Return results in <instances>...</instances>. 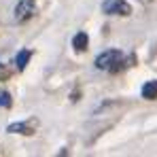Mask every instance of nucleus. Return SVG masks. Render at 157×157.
Listing matches in <instances>:
<instances>
[{
    "label": "nucleus",
    "instance_id": "nucleus-1",
    "mask_svg": "<svg viewBox=\"0 0 157 157\" xmlns=\"http://www.w3.org/2000/svg\"><path fill=\"white\" fill-rule=\"evenodd\" d=\"M102 11L106 15H123V17H128L132 13V6L128 0H104Z\"/></svg>",
    "mask_w": 157,
    "mask_h": 157
},
{
    "label": "nucleus",
    "instance_id": "nucleus-2",
    "mask_svg": "<svg viewBox=\"0 0 157 157\" xmlns=\"http://www.w3.org/2000/svg\"><path fill=\"white\" fill-rule=\"evenodd\" d=\"M34 11H36L34 0H19V2L15 4V19H17L19 24H24L30 17H34Z\"/></svg>",
    "mask_w": 157,
    "mask_h": 157
},
{
    "label": "nucleus",
    "instance_id": "nucleus-3",
    "mask_svg": "<svg viewBox=\"0 0 157 157\" xmlns=\"http://www.w3.org/2000/svg\"><path fill=\"white\" fill-rule=\"evenodd\" d=\"M117 55H119V51H117V49L102 51L98 57H96V68H98V70H108V68L113 66V62L117 59Z\"/></svg>",
    "mask_w": 157,
    "mask_h": 157
},
{
    "label": "nucleus",
    "instance_id": "nucleus-4",
    "mask_svg": "<svg viewBox=\"0 0 157 157\" xmlns=\"http://www.w3.org/2000/svg\"><path fill=\"white\" fill-rule=\"evenodd\" d=\"M36 130V121H19V123H11L6 132L9 134H24V136H32Z\"/></svg>",
    "mask_w": 157,
    "mask_h": 157
},
{
    "label": "nucleus",
    "instance_id": "nucleus-5",
    "mask_svg": "<svg viewBox=\"0 0 157 157\" xmlns=\"http://www.w3.org/2000/svg\"><path fill=\"white\" fill-rule=\"evenodd\" d=\"M142 98L144 100H155L157 98V81H147L144 85H142Z\"/></svg>",
    "mask_w": 157,
    "mask_h": 157
},
{
    "label": "nucleus",
    "instance_id": "nucleus-6",
    "mask_svg": "<svg viewBox=\"0 0 157 157\" xmlns=\"http://www.w3.org/2000/svg\"><path fill=\"white\" fill-rule=\"evenodd\" d=\"M87 45H89V36H87L85 32L75 34V38H72V47H75V51H85Z\"/></svg>",
    "mask_w": 157,
    "mask_h": 157
},
{
    "label": "nucleus",
    "instance_id": "nucleus-7",
    "mask_svg": "<svg viewBox=\"0 0 157 157\" xmlns=\"http://www.w3.org/2000/svg\"><path fill=\"white\" fill-rule=\"evenodd\" d=\"M30 57H32V51H28V49L19 51L15 55V68H17V70H24L28 66V62H30Z\"/></svg>",
    "mask_w": 157,
    "mask_h": 157
},
{
    "label": "nucleus",
    "instance_id": "nucleus-8",
    "mask_svg": "<svg viewBox=\"0 0 157 157\" xmlns=\"http://www.w3.org/2000/svg\"><path fill=\"white\" fill-rule=\"evenodd\" d=\"M11 104H13L11 94L6 89H0V108H11Z\"/></svg>",
    "mask_w": 157,
    "mask_h": 157
},
{
    "label": "nucleus",
    "instance_id": "nucleus-9",
    "mask_svg": "<svg viewBox=\"0 0 157 157\" xmlns=\"http://www.w3.org/2000/svg\"><path fill=\"white\" fill-rule=\"evenodd\" d=\"M9 77H11V68H6V64L0 62V81H6Z\"/></svg>",
    "mask_w": 157,
    "mask_h": 157
},
{
    "label": "nucleus",
    "instance_id": "nucleus-10",
    "mask_svg": "<svg viewBox=\"0 0 157 157\" xmlns=\"http://www.w3.org/2000/svg\"><path fill=\"white\" fill-rule=\"evenodd\" d=\"M138 2H142V4H149V2H153V0H138Z\"/></svg>",
    "mask_w": 157,
    "mask_h": 157
}]
</instances>
